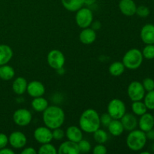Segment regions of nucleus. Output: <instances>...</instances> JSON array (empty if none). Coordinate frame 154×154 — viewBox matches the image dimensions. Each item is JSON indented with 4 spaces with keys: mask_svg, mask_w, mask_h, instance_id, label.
I'll use <instances>...</instances> for the list:
<instances>
[{
    "mask_svg": "<svg viewBox=\"0 0 154 154\" xmlns=\"http://www.w3.org/2000/svg\"><path fill=\"white\" fill-rule=\"evenodd\" d=\"M42 113L44 124L51 130L61 127L66 120L64 111L57 105H48Z\"/></svg>",
    "mask_w": 154,
    "mask_h": 154,
    "instance_id": "1",
    "label": "nucleus"
},
{
    "mask_svg": "<svg viewBox=\"0 0 154 154\" xmlns=\"http://www.w3.org/2000/svg\"><path fill=\"white\" fill-rule=\"evenodd\" d=\"M79 126L83 132L93 133L101 126L100 115L93 108L85 110L79 118Z\"/></svg>",
    "mask_w": 154,
    "mask_h": 154,
    "instance_id": "2",
    "label": "nucleus"
},
{
    "mask_svg": "<svg viewBox=\"0 0 154 154\" xmlns=\"http://www.w3.org/2000/svg\"><path fill=\"white\" fill-rule=\"evenodd\" d=\"M146 133L141 129H134L130 131L126 137V145L132 151H140L147 143Z\"/></svg>",
    "mask_w": 154,
    "mask_h": 154,
    "instance_id": "3",
    "label": "nucleus"
},
{
    "mask_svg": "<svg viewBox=\"0 0 154 154\" xmlns=\"http://www.w3.org/2000/svg\"><path fill=\"white\" fill-rule=\"evenodd\" d=\"M142 53L137 48H132L129 50L123 57L122 63H123L126 69L135 70L138 69L143 63Z\"/></svg>",
    "mask_w": 154,
    "mask_h": 154,
    "instance_id": "4",
    "label": "nucleus"
},
{
    "mask_svg": "<svg viewBox=\"0 0 154 154\" xmlns=\"http://www.w3.org/2000/svg\"><path fill=\"white\" fill-rule=\"evenodd\" d=\"M107 111L112 119L120 120L126 114V107L124 102L120 99H113L108 103Z\"/></svg>",
    "mask_w": 154,
    "mask_h": 154,
    "instance_id": "5",
    "label": "nucleus"
},
{
    "mask_svg": "<svg viewBox=\"0 0 154 154\" xmlns=\"http://www.w3.org/2000/svg\"><path fill=\"white\" fill-rule=\"evenodd\" d=\"M93 21V13L90 8H81L76 11L75 22L81 29L87 28L91 26Z\"/></svg>",
    "mask_w": 154,
    "mask_h": 154,
    "instance_id": "6",
    "label": "nucleus"
},
{
    "mask_svg": "<svg viewBox=\"0 0 154 154\" xmlns=\"http://www.w3.org/2000/svg\"><path fill=\"white\" fill-rule=\"evenodd\" d=\"M47 62L50 67L55 70L63 69L66 63V57L61 51L57 49L51 50L47 55Z\"/></svg>",
    "mask_w": 154,
    "mask_h": 154,
    "instance_id": "7",
    "label": "nucleus"
},
{
    "mask_svg": "<svg viewBox=\"0 0 154 154\" xmlns=\"http://www.w3.org/2000/svg\"><path fill=\"white\" fill-rule=\"evenodd\" d=\"M128 96L132 102L141 101L145 96V90L142 85V83L139 81H132L129 84L127 89Z\"/></svg>",
    "mask_w": 154,
    "mask_h": 154,
    "instance_id": "8",
    "label": "nucleus"
},
{
    "mask_svg": "<svg viewBox=\"0 0 154 154\" xmlns=\"http://www.w3.org/2000/svg\"><path fill=\"white\" fill-rule=\"evenodd\" d=\"M32 120V113L26 108H19L14 112L13 120L17 126L24 127L30 124Z\"/></svg>",
    "mask_w": 154,
    "mask_h": 154,
    "instance_id": "9",
    "label": "nucleus"
},
{
    "mask_svg": "<svg viewBox=\"0 0 154 154\" xmlns=\"http://www.w3.org/2000/svg\"><path fill=\"white\" fill-rule=\"evenodd\" d=\"M34 138L35 141L39 144H46V143H50L53 140L52 130L45 126H39L36 128L34 131Z\"/></svg>",
    "mask_w": 154,
    "mask_h": 154,
    "instance_id": "10",
    "label": "nucleus"
},
{
    "mask_svg": "<svg viewBox=\"0 0 154 154\" xmlns=\"http://www.w3.org/2000/svg\"><path fill=\"white\" fill-rule=\"evenodd\" d=\"M27 142L26 136L20 131H15L11 133L8 137V143L15 149L23 148Z\"/></svg>",
    "mask_w": 154,
    "mask_h": 154,
    "instance_id": "11",
    "label": "nucleus"
},
{
    "mask_svg": "<svg viewBox=\"0 0 154 154\" xmlns=\"http://www.w3.org/2000/svg\"><path fill=\"white\" fill-rule=\"evenodd\" d=\"M26 92L31 97H40L45 93V87L41 81H32L28 83Z\"/></svg>",
    "mask_w": 154,
    "mask_h": 154,
    "instance_id": "12",
    "label": "nucleus"
},
{
    "mask_svg": "<svg viewBox=\"0 0 154 154\" xmlns=\"http://www.w3.org/2000/svg\"><path fill=\"white\" fill-rule=\"evenodd\" d=\"M140 36L146 45H154V25L146 24L141 28Z\"/></svg>",
    "mask_w": 154,
    "mask_h": 154,
    "instance_id": "13",
    "label": "nucleus"
},
{
    "mask_svg": "<svg viewBox=\"0 0 154 154\" xmlns=\"http://www.w3.org/2000/svg\"><path fill=\"white\" fill-rule=\"evenodd\" d=\"M119 8L123 15L131 17L135 14L137 6L133 0H120Z\"/></svg>",
    "mask_w": 154,
    "mask_h": 154,
    "instance_id": "14",
    "label": "nucleus"
},
{
    "mask_svg": "<svg viewBox=\"0 0 154 154\" xmlns=\"http://www.w3.org/2000/svg\"><path fill=\"white\" fill-rule=\"evenodd\" d=\"M140 119L138 121V126L140 129L144 132H148L154 127V117L150 113H145L140 116Z\"/></svg>",
    "mask_w": 154,
    "mask_h": 154,
    "instance_id": "15",
    "label": "nucleus"
},
{
    "mask_svg": "<svg viewBox=\"0 0 154 154\" xmlns=\"http://www.w3.org/2000/svg\"><path fill=\"white\" fill-rule=\"evenodd\" d=\"M79 39L80 42L84 45H91L96 39V30L90 27L82 29L80 32Z\"/></svg>",
    "mask_w": 154,
    "mask_h": 154,
    "instance_id": "16",
    "label": "nucleus"
},
{
    "mask_svg": "<svg viewBox=\"0 0 154 154\" xmlns=\"http://www.w3.org/2000/svg\"><path fill=\"white\" fill-rule=\"evenodd\" d=\"M122 124H123L124 130L130 132L134 130L138 126V120L134 114L130 113H126L120 119Z\"/></svg>",
    "mask_w": 154,
    "mask_h": 154,
    "instance_id": "17",
    "label": "nucleus"
},
{
    "mask_svg": "<svg viewBox=\"0 0 154 154\" xmlns=\"http://www.w3.org/2000/svg\"><path fill=\"white\" fill-rule=\"evenodd\" d=\"M60 154H79V148H78V143L72 141H68L63 142L59 149L57 150Z\"/></svg>",
    "mask_w": 154,
    "mask_h": 154,
    "instance_id": "18",
    "label": "nucleus"
},
{
    "mask_svg": "<svg viewBox=\"0 0 154 154\" xmlns=\"http://www.w3.org/2000/svg\"><path fill=\"white\" fill-rule=\"evenodd\" d=\"M66 136L69 141L78 143L83 139V131L77 126H70L66 131Z\"/></svg>",
    "mask_w": 154,
    "mask_h": 154,
    "instance_id": "19",
    "label": "nucleus"
},
{
    "mask_svg": "<svg viewBox=\"0 0 154 154\" xmlns=\"http://www.w3.org/2000/svg\"><path fill=\"white\" fill-rule=\"evenodd\" d=\"M27 85H28V82L26 78H23V77H17V78H15L12 84V90L15 94L20 96V95L23 94L25 92H26Z\"/></svg>",
    "mask_w": 154,
    "mask_h": 154,
    "instance_id": "20",
    "label": "nucleus"
},
{
    "mask_svg": "<svg viewBox=\"0 0 154 154\" xmlns=\"http://www.w3.org/2000/svg\"><path fill=\"white\" fill-rule=\"evenodd\" d=\"M13 51L7 45H0V66L5 65L11 60Z\"/></svg>",
    "mask_w": 154,
    "mask_h": 154,
    "instance_id": "21",
    "label": "nucleus"
},
{
    "mask_svg": "<svg viewBox=\"0 0 154 154\" xmlns=\"http://www.w3.org/2000/svg\"><path fill=\"white\" fill-rule=\"evenodd\" d=\"M108 131L113 136H120L124 132V128L120 120L113 119L108 126Z\"/></svg>",
    "mask_w": 154,
    "mask_h": 154,
    "instance_id": "22",
    "label": "nucleus"
},
{
    "mask_svg": "<svg viewBox=\"0 0 154 154\" xmlns=\"http://www.w3.org/2000/svg\"><path fill=\"white\" fill-rule=\"evenodd\" d=\"M62 5L67 11L76 12L84 5V0H61Z\"/></svg>",
    "mask_w": 154,
    "mask_h": 154,
    "instance_id": "23",
    "label": "nucleus"
},
{
    "mask_svg": "<svg viewBox=\"0 0 154 154\" xmlns=\"http://www.w3.org/2000/svg\"><path fill=\"white\" fill-rule=\"evenodd\" d=\"M48 102L43 96L33 98L31 102V106L33 110L37 112H43L48 107Z\"/></svg>",
    "mask_w": 154,
    "mask_h": 154,
    "instance_id": "24",
    "label": "nucleus"
},
{
    "mask_svg": "<svg viewBox=\"0 0 154 154\" xmlns=\"http://www.w3.org/2000/svg\"><path fill=\"white\" fill-rule=\"evenodd\" d=\"M15 71L13 67L8 65L0 66V78L4 81H9L14 77Z\"/></svg>",
    "mask_w": 154,
    "mask_h": 154,
    "instance_id": "25",
    "label": "nucleus"
},
{
    "mask_svg": "<svg viewBox=\"0 0 154 154\" xmlns=\"http://www.w3.org/2000/svg\"><path fill=\"white\" fill-rule=\"evenodd\" d=\"M125 69H126V67L122 62L116 61L110 65L108 70H109V73L112 76L119 77L124 73Z\"/></svg>",
    "mask_w": 154,
    "mask_h": 154,
    "instance_id": "26",
    "label": "nucleus"
},
{
    "mask_svg": "<svg viewBox=\"0 0 154 154\" xmlns=\"http://www.w3.org/2000/svg\"><path fill=\"white\" fill-rule=\"evenodd\" d=\"M132 110L134 114H135L137 116L143 115L144 114L147 113V108L146 107L145 104L141 100L132 102Z\"/></svg>",
    "mask_w": 154,
    "mask_h": 154,
    "instance_id": "27",
    "label": "nucleus"
},
{
    "mask_svg": "<svg viewBox=\"0 0 154 154\" xmlns=\"http://www.w3.org/2000/svg\"><path fill=\"white\" fill-rule=\"evenodd\" d=\"M93 138L98 144H105L108 139V135L105 130L101 129L99 128V129L93 132Z\"/></svg>",
    "mask_w": 154,
    "mask_h": 154,
    "instance_id": "28",
    "label": "nucleus"
},
{
    "mask_svg": "<svg viewBox=\"0 0 154 154\" xmlns=\"http://www.w3.org/2000/svg\"><path fill=\"white\" fill-rule=\"evenodd\" d=\"M37 152L38 154H57L58 153L55 146L51 142L42 144Z\"/></svg>",
    "mask_w": 154,
    "mask_h": 154,
    "instance_id": "29",
    "label": "nucleus"
},
{
    "mask_svg": "<svg viewBox=\"0 0 154 154\" xmlns=\"http://www.w3.org/2000/svg\"><path fill=\"white\" fill-rule=\"evenodd\" d=\"M143 99L147 109L154 110V90L147 92Z\"/></svg>",
    "mask_w": 154,
    "mask_h": 154,
    "instance_id": "30",
    "label": "nucleus"
},
{
    "mask_svg": "<svg viewBox=\"0 0 154 154\" xmlns=\"http://www.w3.org/2000/svg\"><path fill=\"white\" fill-rule=\"evenodd\" d=\"M141 53L144 58L147 60H153L154 59V45H147Z\"/></svg>",
    "mask_w": 154,
    "mask_h": 154,
    "instance_id": "31",
    "label": "nucleus"
},
{
    "mask_svg": "<svg viewBox=\"0 0 154 154\" xmlns=\"http://www.w3.org/2000/svg\"><path fill=\"white\" fill-rule=\"evenodd\" d=\"M78 148H79V152L82 153H89L92 150L91 144L87 140L82 139L78 143Z\"/></svg>",
    "mask_w": 154,
    "mask_h": 154,
    "instance_id": "32",
    "label": "nucleus"
},
{
    "mask_svg": "<svg viewBox=\"0 0 154 154\" xmlns=\"http://www.w3.org/2000/svg\"><path fill=\"white\" fill-rule=\"evenodd\" d=\"M150 9L147 7V6H144V5H141V6H138L136 8V14L138 16H139L140 17H147L149 16L150 14Z\"/></svg>",
    "mask_w": 154,
    "mask_h": 154,
    "instance_id": "33",
    "label": "nucleus"
},
{
    "mask_svg": "<svg viewBox=\"0 0 154 154\" xmlns=\"http://www.w3.org/2000/svg\"><path fill=\"white\" fill-rule=\"evenodd\" d=\"M52 135H53V139L57 140V141H60V140L63 139L66 135V132H64L63 129H61V127L57 128L52 130Z\"/></svg>",
    "mask_w": 154,
    "mask_h": 154,
    "instance_id": "34",
    "label": "nucleus"
},
{
    "mask_svg": "<svg viewBox=\"0 0 154 154\" xmlns=\"http://www.w3.org/2000/svg\"><path fill=\"white\" fill-rule=\"evenodd\" d=\"M142 85L145 91L149 92L154 90V81L152 78H147L144 79L142 82Z\"/></svg>",
    "mask_w": 154,
    "mask_h": 154,
    "instance_id": "35",
    "label": "nucleus"
},
{
    "mask_svg": "<svg viewBox=\"0 0 154 154\" xmlns=\"http://www.w3.org/2000/svg\"><path fill=\"white\" fill-rule=\"evenodd\" d=\"M112 120V117H111V115H110L108 112L104 113V114H102V115L100 116L101 125L105 126V127H108V126L109 125V123H111Z\"/></svg>",
    "mask_w": 154,
    "mask_h": 154,
    "instance_id": "36",
    "label": "nucleus"
},
{
    "mask_svg": "<svg viewBox=\"0 0 154 154\" xmlns=\"http://www.w3.org/2000/svg\"><path fill=\"white\" fill-rule=\"evenodd\" d=\"M107 153V148L104 144H98L93 148V154H105Z\"/></svg>",
    "mask_w": 154,
    "mask_h": 154,
    "instance_id": "37",
    "label": "nucleus"
},
{
    "mask_svg": "<svg viewBox=\"0 0 154 154\" xmlns=\"http://www.w3.org/2000/svg\"><path fill=\"white\" fill-rule=\"evenodd\" d=\"M8 143V137L4 133H0V149L4 148Z\"/></svg>",
    "mask_w": 154,
    "mask_h": 154,
    "instance_id": "38",
    "label": "nucleus"
},
{
    "mask_svg": "<svg viewBox=\"0 0 154 154\" xmlns=\"http://www.w3.org/2000/svg\"><path fill=\"white\" fill-rule=\"evenodd\" d=\"M22 154H36L38 153V152L35 150V148H33L32 147H28L24 148L23 150L21 151Z\"/></svg>",
    "mask_w": 154,
    "mask_h": 154,
    "instance_id": "39",
    "label": "nucleus"
},
{
    "mask_svg": "<svg viewBox=\"0 0 154 154\" xmlns=\"http://www.w3.org/2000/svg\"><path fill=\"white\" fill-rule=\"evenodd\" d=\"M0 154H14V151L10 148L4 147V148L0 149Z\"/></svg>",
    "mask_w": 154,
    "mask_h": 154,
    "instance_id": "40",
    "label": "nucleus"
},
{
    "mask_svg": "<svg viewBox=\"0 0 154 154\" xmlns=\"http://www.w3.org/2000/svg\"><path fill=\"white\" fill-rule=\"evenodd\" d=\"M146 133V136H147V139H150V140H154V129L153 128L152 129L149 130L148 132H145Z\"/></svg>",
    "mask_w": 154,
    "mask_h": 154,
    "instance_id": "41",
    "label": "nucleus"
},
{
    "mask_svg": "<svg viewBox=\"0 0 154 154\" xmlns=\"http://www.w3.org/2000/svg\"><path fill=\"white\" fill-rule=\"evenodd\" d=\"M91 26H92V28H93L94 30L99 29L101 28V23L99 21H95V22H93V21Z\"/></svg>",
    "mask_w": 154,
    "mask_h": 154,
    "instance_id": "42",
    "label": "nucleus"
},
{
    "mask_svg": "<svg viewBox=\"0 0 154 154\" xmlns=\"http://www.w3.org/2000/svg\"><path fill=\"white\" fill-rule=\"evenodd\" d=\"M96 2V0H84V5H92Z\"/></svg>",
    "mask_w": 154,
    "mask_h": 154,
    "instance_id": "43",
    "label": "nucleus"
},
{
    "mask_svg": "<svg viewBox=\"0 0 154 154\" xmlns=\"http://www.w3.org/2000/svg\"><path fill=\"white\" fill-rule=\"evenodd\" d=\"M141 154H150V153H149V152H141Z\"/></svg>",
    "mask_w": 154,
    "mask_h": 154,
    "instance_id": "44",
    "label": "nucleus"
},
{
    "mask_svg": "<svg viewBox=\"0 0 154 154\" xmlns=\"http://www.w3.org/2000/svg\"><path fill=\"white\" fill-rule=\"evenodd\" d=\"M153 117H154V114H153Z\"/></svg>",
    "mask_w": 154,
    "mask_h": 154,
    "instance_id": "45",
    "label": "nucleus"
},
{
    "mask_svg": "<svg viewBox=\"0 0 154 154\" xmlns=\"http://www.w3.org/2000/svg\"><path fill=\"white\" fill-rule=\"evenodd\" d=\"M153 1H154V0H153Z\"/></svg>",
    "mask_w": 154,
    "mask_h": 154,
    "instance_id": "46",
    "label": "nucleus"
}]
</instances>
